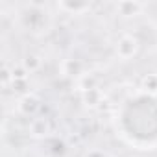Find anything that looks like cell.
<instances>
[{
	"label": "cell",
	"instance_id": "13",
	"mask_svg": "<svg viewBox=\"0 0 157 157\" xmlns=\"http://www.w3.org/2000/svg\"><path fill=\"white\" fill-rule=\"evenodd\" d=\"M11 82H13L11 68H10V67H4V68H2V85H4V87H8Z\"/></svg>",
	"mask_w": 157,
	"mask_h": 157
},
{
	"label": "cell",
	"instance_id": "10",
	"mask_svg": "<svg viewBox=\"0 0 157 157\" xmlns=\"http://www.w3.org/2000/svg\"><path fill=\"white\" fill-rule=\"evenodd\" d=\"M78 87H80V91H87V89H94L96 87V80L94 76H89V74H83L82 78H78Z\"/></svg>",
	"mask_w": 157,
	"mask_h": 157
},
{
	"label": "cell",
	"instance_id": "3",
	"mask_svg": "<svg viewBox=\"0 0 157 157\" xmlns=\"http://www.w3.org/2000/svg\"><path fill=\"white\" fill-rule=\"evenodd\" d=\"M61 72L67 78H82L83 76V63L80 59H65L61 63Z\"/></svg>",
	"mask_w": 157,
	"mask_h": 157
},
{
	"label": "cell",
	"instance_id": "9",
	"mask_svg": "<svg viewBox=\"0 0 157 157\" xmlns=\"http://www.w3.org/2000/svg\"><path fill=\"white\" fill-rule=\"evenodd\" d=\"M140 87L150 94H157V74H146L140 82Z\"/></svg>",
	"mask_w": 157,
	"mask_h": 157
},
{
	"label": "cell",
	"instance_id": "8",
	"mask_svg": "<svg viewBox=\"0 0 157 157\" xmlns=\"http://www.w3.org/2000/svg\"><path fill=\"white\" fill-rule=\"evenodd\" d=\"M43 65V57L39 54H26L24 59H22V67L28 70V72H37Z\"/></svg>",
	"mask_w": 157,
	"mask_h": 157
},
{
	"label": "cell",
	"instance_id": "2",
	"mask_svg": "<svg viewBox=\"0 0 157 157\" xmlns=\"http://www.w3.org/2000/svg\"><path fill=\"white\" fill-rule=\"evenodd\" d=\"M39 107H41V100H39V96L33 94V93L22 94V96L19 98V102H17V109H19V113L24 115V117H33V115L39 111Z\"/></svg>",
	"mask_w": 157,
	"mask_h": 157
},
{
	"label": "cell",
	"instance_id": "5",
	"mask_svg": "<svg viewBox=\"0 0 157 157\" xmlns=\"http://www.w3.org/2000/svg\"><path fill=\"white\" fill-rule=\"evenodd\" d=\"M30 135L35 139H44L50 133V122L46 118H33L30 122Z\"/></svg>",
	"mask_w": 157,
	"mask_h": 157
},
{
	"label": "cell",
	"instance_id": "7",
	"mask_svg": "<svg viewBox=\"0 0 157 157\" xmlns=\"http://www.w3.org/2000/svg\"><path fill=\"white\" fill-rule=\"evenodd\" d=\"M82 100H83V104H85L87 107H98V105L104 102V94H102V91H100L98 87H94V89L83 91V93H82Z\"/></svg>",
	"mask_w": 157,
	"mask_h": 157
},
{
	"label": "cell",
	"instance_id": "12",
	"mask_svg": "<svg viewBox=\"0 0 157 157\" xmlns=\"http://www.w3.org/2000/svg\"><path fill=\"white\" fill-rule=\"evenodd\" d=\"M11 87L15 93H22V94H28L26 89H28V80H15L11 82Z\"/></svg>",
	"mask_w": 157,
	"mask_h": 157
},
{
	"label": "cell",
	"instance_id": "11",
	"mask_svg": "<svg viewBox=\"0 0 157 157\" xmlns=\"http://www.w3.org/2000/svg\"><path fill=\"white\" fill-rule=\"evenodd\" d=\"M11 74H13V82L15 80H28V70L22 67V65H15L13 68H11Z\"/></svg>",
	"mask_w": 157,
	"mask_h": 157
},
{
	"label": "cell",
	"instance_id": "1",
	"mask_svg": "<svg viewBox=\"0 0 157 157\" xmlns=\"http://www.w3.org/2000/svg\"><path fill=\"white\" fill-rule=\"evenodd\" d=\"M115 50H117V56L120 59H131L139 52V39L133 37V35H129V33H126V35H122L117 41Z\"/></svg>",
	"mask_w": 157,
	"mask_h": 157
},
{
	"label": "cell",
	"instance_id": "14",
	"mask_svg": "<svg viewBox=\"0 0 157 157\" xmlns=\"http://www.w3.org/2000/svg\"><path fill=\"white\" fill-rule=\"evenodd\" d=\"M85 157H107V153L104 150H89L85 153Z\"/></svg>",
	"mask_w": 157,
	"mask_h": 157
},
{
	"label": "cell",
	"instance_id": "4",
	"mask_svg": "<svg viewBox=\"0 0 157 157\" xmlns=\"http://www.w3.org/2000/svg\"><path fill=\"white\" fill-rule=\"evenodd\" d=\"M142 8H144V4L135 2V0H124V2L117 4V11L122 17H135V15H139L142 11Z\"/></svg>",
	"mask_w": 157,
	"mask_h": 157
},
{
	"label": "cell",
	"instance_id": "6",
	"mask_svg": "<svg viewBox=\"0 0 157 157\" xmlns=\"http://www.w3.org/2000/svg\"><path fill=\"white\" fill-rule=\"evenodd\" d=\"M57 8L68 15H82L85 11L91 10V4L89 2H70V0H67V2H59Z\"/></svg>",
	"mask_w": 157,
	"mask_h": 157
}]
</instances>
